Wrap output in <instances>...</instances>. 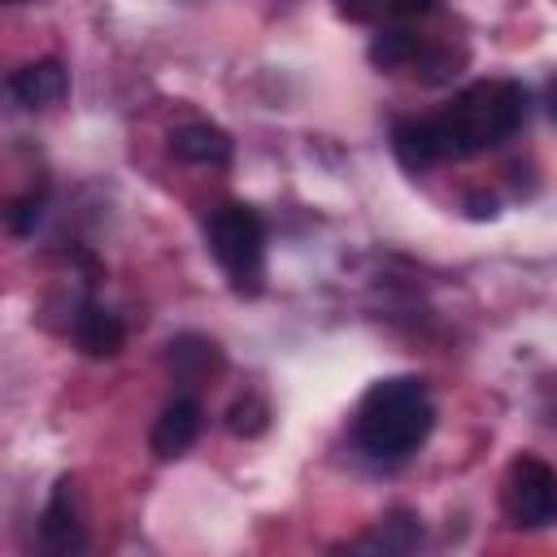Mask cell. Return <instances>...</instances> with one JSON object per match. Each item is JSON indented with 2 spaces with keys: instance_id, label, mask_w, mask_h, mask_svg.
I'll return each mask as SVG.
<instances>
[{
  "instance_id": "obj_8",
  "label": "cell",
  "mask_w": 557,
  "mask_h": 557,
  "mask_svg": "<svg viewBox=\"0 0 557 557\" xmlns=\"http://www.w3.org/2000/svg\"><path fill=\"white\" fill-rule=\"evenodd\" d=\"M122 339H126V326H122V318L113 309H104L96 300H83L78 305V313H74V344H78V352H87V357H113L122 348Z\"/></svg>"
},
{
  "instance_id": "obj_3",
  "label": "cell",
  "mask_w": 557,
  "mask_h": 557,
  "mask_svg": "<svg viewBox=\"0 0 557 557\" xmlns=\"http://www.w3.org/2000/svg\"><path fill=\"white\" fill-rule=\"evenodd\" d=\"M205 239H209L213 261L231 278V287L239 296H257L261 278H265V226H261V213L252 205L226 200V205H218L209 213Z\"/></svg>"
},
{
  "instance_id": "obj_17",
  "label": "cell",
  "mask_w": 557,
  "mask_h": 557,
  "mask_svg": "<svg viewBox=\"0 0 557 557\" xmlns=\"http://www.w3.org/2000/svg\"><path fill=\"white\" fill-rule=\"evenodd\" d=\"M548 113H553V122H557V78L548 83Z\"/></svg>"
},
{
  "instance_id": "obj_2",
  "label": "cell",
  "mask_w": 557,
  "mask_h": 557,
  "mask_svg": "<svg viewBox=\"0 0 557 557\" xmlns=\"http://www.w3.org/2000/svg\"><path fill=\"white\" fill-rule=\"evenodd\" d=\"M431 426H435V405L426 383L418 374H392L361 396L352 435L361 453L379 461H400L431 435Z\"/></svg>"
},
{
  "instance_id": "obj_15",
  "label": "cell",
  "mask_w": 557,
  "mask_h": 557,
  "mask_svg": "<svg viewBox=\"0 0 557 557\" xmlns=\"http://www.w3.org/2000/svg\"><path fill=\"white\" fill-rule=\"evenodd\" d=\"M431 9H435V0H387V13H396V17H422Z\"/></svg>"
},
{
  "instance_id": "obj_13",
  "label": "cell",
  "mask_w": 557,
  "mask_h": 557,
  "mask_svg": "<svg viewBox=\"0 0 557 557\" xmlns=\"http://www.w3.org/2000/svg\"><path fill=\"white\" fill-rule=\"evenodd\" d=\"M265 422H270V409H265L261 396H244V400H235V405L226 409V426H231L235 435H261Z\"/></svg>"
},
{
  "instance_id": "obj_16",
  "label": "cell",
  "mask_w": 557,
  "mask_h": 557,
  "mask_svg": "<svg viewBox=\"0 0 557 557\" xmlns=\"http://www.w3.org/2000/svg\"><path fill=\"white\" fill-rule=\"evenodd\" d=\"M470 218H496V200H483V196H470Z\"/></svg>"
},
{
  "instance_id": "obj_14",
  "label": "cell",
  "mask_w": 557,
  "mask_h": 557,
  "mask_svg": "<svg viewBox=\"0 0 557 557\" xmlns=\"http://www.w3.org/2000/svg\"><path fill=\"white\" fill-rule=\"evenodd\" d=\"M39 213H44V191H26V196H17L13 209H9V231H13V235H30L35 222H39Z\"/></svg>"
},
{
  "instance_id": "obj_9",
  "label": "cell",
  "mask_w": 557,
  "mask_h": 557,
  "mask_svg": "<svg viewBox=\"0 0 557 557\" xmlns=\"http://www.w3.org/2000/svg\"><path fill=\"white\" fill-rule=\"evenodd\" d=\"M170 152L187 165H226L231 161V135L213 122H187L170 135Z\"/></svg>"
},
{
  "instance_id": "obj_1",
  "label": "cell",
  "mask_w": 557,
  "mask_h": 557,
  "mask_svg": "<svg viewBox=\"0 0 557 557\" xmlns=\"http://www.w3.org/2000/svg\"><path fill=\"white\" fill-rule=\"evenodd\" d=\"M527 91L513 78H483L470 83L461 96H453L448 109L431 117V135L444 157H479L496 144H505L522 122H527Z\"/></svg>"
},
{
  "instance_id": "obj_12",
  "label": "cell",
  "mask_w": 557,
  "mask_h": 557,
  "mask_svg": "<svg viewBox=\"0 0 557 557\" xmlns=\"http://www.w3.org/2000/svg\"><path fill=\"white\" fill-rule=\"evenodd\" d=\"M370 61H374L379 70H400V65L418 61V35H409L405 26L379 30L374 44H370Z\"/></svg>"
},
{
  "instance_id": "obj_18",
  "label": "cell",
  "mask_w": 557,
  "mask_h": 557,
  "mask_svg": "<svg viewBox=\"0 0 557 557\" xmlns=\"http://www.w3.org/2000/svg\"><path fill=\"white\" fill-rule=\"evenodd\" d=\"M9 4H17V0H9Z\"/></svg>"
},
{
  "instance_id": "obj_10",
  "label": "cell",
  "mask_w": 557,
  "mask_h": 557,
  "mask_svg": "<svg viewBox=\"0 0 557 557\" xmlns=\"http://www.w3.org/2000/svg\"><path fill=\"white\" fill-rule=\"evenodd\" d=\"M392 152L409 174H422L426 165L440 161L435 135H431V117H405L392 126Z\"/></svg>"
},
{
  "instance_id": "obj_7",
  "label": "cell",
  "mask_w": 557,
  "mask_h": 557,
  "mask_svg": "<svg viewBox=\"0 0 557 557\" xmlns=\"http://www.w3.org/2000/svg\"><path fill=\"white\" fill-rule=\"evenodd\" d=\"M65 91H70V74H65V65H61L57 57L26 61V65H17V70L9 74V96H13V104H22V109H48V104H57Z\"/></svg>"
},
{
  "instance_id": "obj_4",
  "label": "cell",
  "mask_w": 557,
  "mask_h": 557,
  "mask_svg": "<svg viewBox=\"0 0 557 557\" xmlns=\"http://www.w3.org/2000/svg\"><path fill=\"white\" fill-rule=\"evenodd\" d=\"M500 505L513 527H553L557 522V470L544 457H513L500 483Z\"/></svg>"
},
{
  "instance_id": "obj_5",
  "label": "cell",
  "mask_w": 557,
  "mask_h": 557,
  "mask_svg": "<svg viewBox=\"0 0 557 557\" xmlns=\"http://www.w3.org/2000/svg\"><path fill=\"white\" fill-rule=\"evenodd\" d=\"M39 540L48 553L65 557V553H78L83 548V513H78V496H74V479H57L48 505H44V518H39Z\"/></svg>"
},
{
  "instance_id": "obj_11",
  "label": "cell",
  "mask_w": 557,
  "mask_h": 557,
  "mask_svg": "<svg viewBox=\"0 0 557 557\" xmlns=\"http://www.w3.org/2000/svg\"><path fill=\"white\" fill-rule=\"evenodd\" d=\"M170 366L183 383H196V379H205L222 366V352L205 335H178V339H170Z\"/></svg>"
},
{
  "instance_id": "obj_6",
  "label": "cell",
  "mask_w": 557,
  "mask_h": 557,
  "mask_svg": "<svg viewBox=\"0 0 557 557\" xmlns=\"http://www.w3.org/2000/svg\"><path fill=\"white\" fill-rule=\"evenodd\" d=\"M200 422H205V409H200V400H196V396H174V400L161 409V418L152 422V435H148L152 453H157L161 461H170V457H183V453L196 444V435H200Z\"/></svg>"
}]
</instances>
